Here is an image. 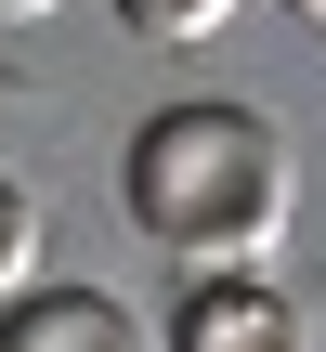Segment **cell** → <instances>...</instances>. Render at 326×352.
I'll return each mask as SVG.
<instances>
[{
	"mask_svg": "<svg viewBox=\"0 0 326 352\" xmlns=\"http://www.w3.org/2000/svg\"><path fill=\"white\" fill-rule=\"evenodd\" d=\"M118 13V39H157V52H183V39H222L235 26V0H105Z\"/></svg>",
	"mask_w": 326,
	"mask_h": 352,
	"instance_id": "cell-4",
	"label": "cell"
},
{
	"mask_svg": "<svg viewBox=\"0 0 326 352\" xmlns=\"http://www.w3.org/2000/svg\"><path fill=\"white\" fill-rule=\"evenodd\" d=\"M170 352H314V327L274 274H196V300L170 314Z\"/></svg>",
	"mask_w": 326,
	"mask_h": 352,
	"instance_id": "cell-2",
	"label": "cell"
},
{
	"mask_svg": "<svg viewBox=\"0 0 326 352\" xmlns=\"http://www.w3.org/2000/svg\"><path fill=\"white\" fill-rule=\"evenodd\" d=\"M39 13H65V0H0V26H39Z\"/></svg>",
	"mask_w": 326,
	"mask_h": 352,
	"instance_id": "cell-6",
	"label": "cell"
},
{
	"mask_svg": "<svg viewBox=\"0 0 326 352\" xmlns=\"http://www.w3.org/2000/svg\"><path fill=\"white\" fill-rule=\"evenodd\" d=\"M287 13H314V26H326V0H287Z\"/></svg>",
	"mask_w": 326,
	"mask_h": 352,
	"instance_id": "cell-7",
	"label": "cell"
},
{
	"mask_svg": "<svg viewBox=\"0 0 326 352\" xmlns=\"http://www.w3.org/2000/svg\"><path fill=\"white\" fill-rule=\"evenodd\" d=\"M118 209H131V235L170 248V261L261 274V248H274L287 209H301V157H287V131H274L261 104L183 91V104H157V118L118 144Z\"/></svg>",
	"mask_w": 326,
	"mask_h": 352,
	"instance_id": "cell-1",
	"label": "cell"
},
{
	"mask_svg": "<svg viewBox=\"0 0 326 352\" xmlns=\"http://www.w3.org/2000/svg\"><path fill=\"white\" fill-rule=\"evenodd\" d=\"M0 352H170V340H144L118 287H26L0 314Z\"/></svg>",
	"mask_w": 326,
	"mask_h": 352,
	"instance_id": "cell-3",
	"label": "cell"
},
{
	"mask_svg": "<svg viewBox=\"0 0 326 352\" xmlns=\"http://www.w3.org/2000/svg\"><path fill=\"white\" fill-rule=\"evenodd\" d=\"M39 287V209H26V183H0V314Z\"/></svg>",
	"mask_w": 326,
	"mask_h": 352,
	"instance_id": "cell-5",
	"label": "cell"
}]
</instances>
